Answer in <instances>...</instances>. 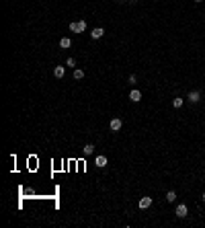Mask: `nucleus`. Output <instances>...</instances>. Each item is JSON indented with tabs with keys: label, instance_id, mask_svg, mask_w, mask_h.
<instances>
[{
	"label": "nucleus",
	"instance_id": "2",
	"mask_svg": "<svg viewBox=\"0 0 205 228\" xmlns=\"http://www.w3.org/2000/svg\"><path fill=\"white\" fill-rule=\"evenodd\" d=\"M109 127H111V132H119V130L123 127V121H121L119 117H115V119H111V123H109Z\"/></svg>",
	"mask_w": 205,
	"mask_h": 228
},
{
	"label": "nucleus",
	"instance_id": "3",
	"mask_svg": "<svg viewBox=\"0 0 205 228\" xmlns=\"http://www.w3.org/2000/svg\"><path fill=\"white\" fill-rule=\"evenodd\" d=\"M187 214H189V208H187L185 204H179V205H176V216H179V218H185Z\"/></svg>",
	"mask_w": 205,
	"mask_h": 228
},
{
	"label": "nucleus",
	"instance_id": "4",
	"mask_svg": "<svg viewBox=\"0 0 205 228\" xmlns=\"http://www.w3.org/2000/svg\"><path fill=\"white\" fill-rule=\"evenodd\" d=\"M102 35H105V29H102V27H96V29H92L90 37H92V39H101Z\"/></svg>",
	"mask_w": 205,
	"mask_h": 228
},
{
	"label": "nucleus",
	"instance_id": "18",
	"mask_svg": "<svg viewBox=\"0 0 205 228\" xmlns=\"http://www.w3.org/2000/svg\"><path fill=\"white\" fill-rule=\"evenodd\" d=\"M117 2H123V0H117Z\"/></svg>",
	"mask_w": 205,
	"mask_h": 228
},
{
	"label": "nucleus",
	"instance_id": "14",
	"mask_svg": "<svg viewBox=\"0 0 205 228\" xmlns=\"http://www.w3.org/2000/svg\"><path fill=\"white\" fill-rule=\"evenodd\" d=\"M172 107H176V109H179V107H182V99H179V97H176V99H172Z\"/></svg>",
	"mask_w": 205,
	"mask_h": 228
},
{
	"label": "nucleus",
	"instance_id": "11",
	"mask_svg": "<svg viewBox=\"0 0 205 228\" xmlns=\"http://www.w3.org/2000/svg\"><path fill=\"white\" fill-rule=\"evenodd\" d=\"M92 152H94V146H92V144H86V146H84V154H86V156H90Z\"/></svg>",
	"mask_w": 205,
	"mask_h": 228
},
{
	"label": "nucleus",
	"instance_id": "8",
	"mask_svg": "<svg viewBox=\"0 0 205 228\" xmlns=\"http://www.w3.org/2000/svg\"><path fill=\"white\" fill-rule=\"evenodd\" d=\"M64 74H66L64 66H56V68H54V76H56V78H64Z\"/></svg>",
	"mask_w": 205,
	"mask_h": 228
},
{
	"label": "nucleus",
	"instance_id": "16",
	"mask_svg": "<svg viewBox=\"0 0 205 228\" xmlns=\"http://www.w3.org/2000/svg\"><path fill=\"white\" fill-rule=\"evenodd\" d=\"M129 2H137V0H129Z\"/></svg>",
	"mask_w": 205,
	"mask_h": 228
},
{
	"label": "nucleus",
	"instance_id": "19",
	"mask_svg": "<svg viewBox=\"0 0 205 228\" xmlns=\"http://www.w3.org/2000/svg\"><path fill=\"white\" fill-rule=\"evenodd\" d=\"M195 2H201V0H195Z\"/></svg>",
	"mask_w": 205,
	"mask_h": 228
},
{
	"label": "nucleus",
	"instance_id": "9",
	"mask_svg": "<svg viewBox=\"0 0 205 228\" xmlns=\"http://www.w3.org/2000/svg\"><path fill=\"white\" fill-rule=\"evenodd\" d=\"M199 99H201V92H199V91H191V92H189V101H191V103H197Z\"/></svg>",
	"mask_w": 205,
	"mask_h": 228
},
{
	"label": "nucleus",
	"instance_id": "1",
	"mask_svg": "<svg viewBox=\"0 0 205 228\" xmlns=\"http://www.w3.org/2000/svg\"><path fill=\"white\" fill-rule=\"evenodd\" d=\"M70 31H72V33H82V31H86V21H74V23H70Z\"/></svg>",
	"mask_w": 205,
	"mask_h": 228
},
{
	"label": "nucleus",
	"instance_id": "17",
	"mask_svg": "<svg viewBox=\"0 0 205 228\" xmlns=\"http://www.w3.org/2000/svg\"><path fill=\"white\" fill-rule=\"evenodd\" d=\"M203 201H205V193H203Z\"/></svg>",
	"mask_w": 205,
	"mask_h": 228
},
{
	"label": "nucleus",
	"instance_id": "5",
	"mask_svg": "<svg viewBox=\"0 0 205 228\" xmlns=\"http://www.w3.org/2000/svg\"><path fill=\"white\" fill-rule=\"evenodd\" d=\"M129 101L139 103V101H142V92L137 91V89H136V91H131V92H129Z\"/></svg>",
	"mask_w": 205,
	"mask_h": 228
},
{
	"label": "nucleus",
	"instance_id": "6",
	"mask_svg": "<svg viewBox=\"0 0 205 228\" xmlns=\"http://www.w3.org/2000/svg\"><path fill=\"white\" fill-rule=\"evenodd\" d=\"M94 164H96V167H99V169H105V167H107V156H96V160H94Z\"/></svg>",
	"mask_w": 205,
	"mask_h": 228
},
{
	"label": "nucleus",
	"instance_id": "15",
	"mask_svg": "<svg viewBox=\"0 0 205 228\" xmlns=\"http://www.w3.org/2000/svg\"><path fill=\"white\" fill-rule=\"evenodd\" d=\"M66 64H68V66H76V60H74V58H68V62H66Z\"/></svg>",
	"mask_w": 205,
	"mask_h": 228
},
{
	"label": "nucleus",
	"instance_id": "12",
	"mask_svg": "<svg viewBox=\"0 0 205 228\" xmlns=\"http://www.w3.org/2000/svg\"><path fill=\"white\" fill-rule=\"evenodd\" d=\"M82 76H84V70H80V68H74V78H76V80H80Z\"/></svg>",
	"mask_w": 205,
	"mask_h": 228
},
{
	"label": "nucleus",
	"instance_id": "13",
	"mask_svg": "<svg viewBox=\"0 0 205 228\" xmlns=\"http://www.w3.org/2000/svg\"><path fill=\"white\" fill-rule=\"evenodd\" d=\"M174 199H176V193H174V191H168V193H166V201H174Z\"/></svg>",
	"mask_w": 205,
	"mask_h": 228
},
{
	"label": "nucleus",
	"instance_id": "7",
	"mask_svg": "<svg viewBox=\"0 0 205 228\" xmlns=\"http://www.w3.org/2000/svg\"><path fill=\"white\" fill-rule=\"evenodd\" d=\"M137 205H139L142 210H146V208H150V205H152V197H142Z\"/></svg>",
	"mask_w": 205,
	"mask_h": 228
},
{
	"label": "nucleus",
	"instance_id": "10",
	"mask_svg": "<svg viewBox=\"0 0 205 228\" xmlns=\"http://www.w3.org/2000/svg\"><path fill=\"white\" fill-rule=\"evenodd\" d=\"M72 45V39H70V37H62V39H60V47H70Z\"/></svg>",
	"mask_w": 205,
	"mask_h": 228
}]
</instances>
